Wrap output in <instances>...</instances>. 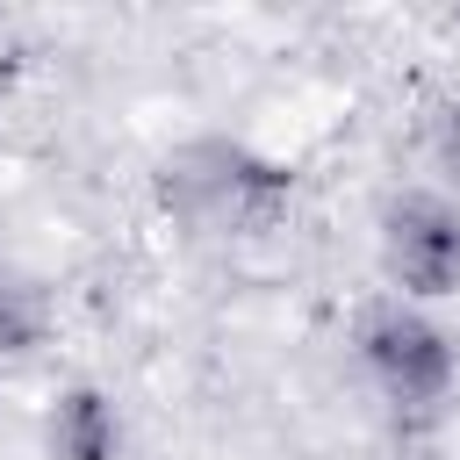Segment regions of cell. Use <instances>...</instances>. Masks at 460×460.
<instances>
[{
    "label": "cell",
    "instance_id": "6da1fadb",
    "mask_svg": "<svg viewBox=\"0 0 460 460\" xmlns=\"http://www.w3.org/2000/svg\"><path fill=\"white\" fill-rule=\"evenodd\" d=\"M295 201V172L237 137H187L158 165V208L194 237H266Z\"/></svg>",
    "mask_w": 460,
    "mask_h": 460
},
{
    "label": "cell",
    "instance_id": "7a4b0ae2",
    "mask_svg": "<svg viewBox=\"0 0 460 460\" xmlns=\"http://www.w3.org/2000/svg\"><path fill=\"white\" fill-rule=\"evenodd\" d=\"M359 359H367L374 388H381L388 402H402V410H431V402H446L453 381H460L453 331H446L424 302H402V295H388V302H374V309L359 316Z\"/></svg>",
    "mask_w": 460,
    "mask_h": 460
},
{
    "label": "cell",
    "instance_id": "3957f363",
    "mask_svg": "<svg viewBox=\"0 0 460 460\" xmlns=\"http://www.w3.org/2000/svg\"><path fill=\"white\" fill-rule=\"evenodd\" d=\"M381 273L402 302H438L460 288V201L438 187H402L381 201L374 223Z\"/></svg>",
    "mask_w": 460,
    "mask_h": 460
},
{
    "label": "cell",
    "instance_id": "277c9868",
    "mask_svg": "<svg viewBox=\"0 0 460 460\" xmlns=\"http://www.w3.org/2000/svg\"><path fill=\"white\" fill-rule=\"evenodd\" d=\"M122 446H129V431H122V410L108 388L72 381L50 395V410H43V453L50 460H122Z\"/></svg>",
    "mask_w": 460,
    "mask_h": 460
},
{
    "label": "cell",
    "instance_id": "5b68a950",
    "mask_svg": "<svg viewBox=\"0 0 460 460\" xmlns=\"http://www.w3.org/2000/svg\"><path fill=\"white\" fill-rule=\"evenodd\" d=\"M50 323H58V302H50V280L36 266H22L14 252H0V359H29L50 345Z\"/></svg>",
    "mask_w": 460,
    "mask_h": 460
}]
</instances>
